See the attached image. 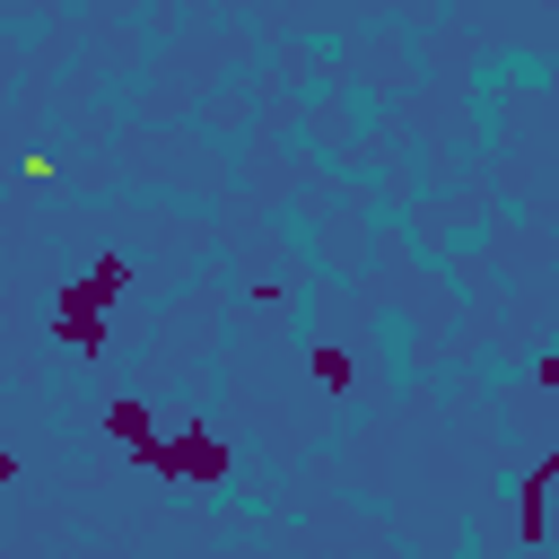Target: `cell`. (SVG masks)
I'll use <instances>...</instances> for the list:
<instances>
[{"label": "cell", "instance_id": "6da1fadb", "mask_svg": "<svg viewBox=\"0 0 559 559\" xmlns=\"http://www.w3.org/2000/svg\"><path fill=\"white\" fill-rule=\"evenodd\" d=\"M105 428H114V437H148V411H140V402H114Z\"/></svg>", "mask_w": 559, "mask_h": 559}]
</instances>
